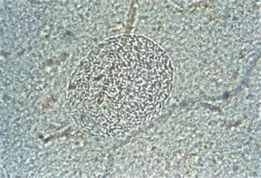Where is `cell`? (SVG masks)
Masks as SVG:
<instances>
[{
	"mask_svg": "<svg viewBox=\"0 0 261 178\" xmlns=\"http://www.w3.org/2000/svg\"><path fill=\"white\" fill-rule=\"evenodd\" d=\"M173 79L168 55L153 41L138 36L111 39L96 47L74 72L68 108L83 131L120 136L161 110Z\"/></svg>",
	"mask_w": 261,
	"mask_h": 178,
	"instance_id": "obj_1",
	"label": "cell"
}]
</instances>
